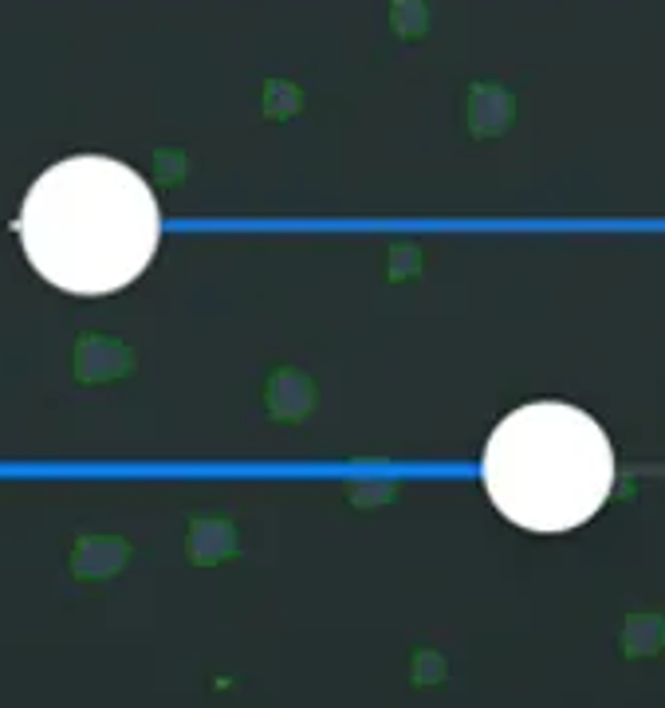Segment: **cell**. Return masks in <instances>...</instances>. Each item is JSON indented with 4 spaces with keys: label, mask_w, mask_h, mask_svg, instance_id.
Returning a JSON list of instances; mask_svg holds the SVG:
<instances>
[{
    "label": "cell",
    "mask_w": 665,
    "mask_h": 708,
    "mask_svg": "<svg viewBox=\"0 0 665 708\" xmlns=\"http://www.w3.org/2000/svg\"><path fill=\"white\" fill-rule=\"evenodd\" d=\"M162 236L154 189L130 166L80 154L36 178L20 244L40 276L72 296H110L146 272Z\"/></svg>",
    "instance_id": "cell-1"
},
{
    "label": "cell",
    "mask_w": 665,
    "mask_h": 708,
    "mask_svg": "<svg viewBox=\"0 0 665 708\" xmlns=\"http://www.w3.org/2000/svg\"><path fill=\"white\" fill-rule=\"evenodd\" d=\"M614 445L591 413L567 402L520 405L485 445V488L504 520L528 531H571L614 488Z\"/></svg>",
    "instance_id": "cell-2"
}]
</instances>
